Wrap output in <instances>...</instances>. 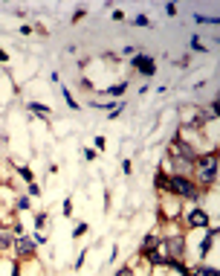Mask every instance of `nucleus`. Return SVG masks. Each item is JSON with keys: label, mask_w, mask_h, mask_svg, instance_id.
Instances as JSON below:
<instances>
[{"label": "nucleus", "mask_w": 220, "mask_h": 276, "mask_svg": "<svg viewBox=\"0 0 220 276\" xmlns=\"http://www.w3.org/2000/svg\"><path fill=\"white\" fill-rule=\"evenodd\" d=\"M125 87H128V85L122 82V85H113L110 90H107V93H110V96H122V90H125Z\"/></svg>", "instance_id": "11"}, {"label": "nucleus", "mask_w": 220, "mask_h": 276, "mask_svg": "<svg viewBox=\"0 0 220 276\" xmlns=\"http://www.w3.org/2000/svg\"><path fill=\"white\" fill-rule=\"evenodd\" d=\"M145 256H148V259H151L153 265H168V256H162V253H153V250H148Z\"/></svg>", "instance_id": "8"}, {"label": "nucleus", "mask_w": 220, "mask_h": 276, "mask_svg": "<svg viewBox=\"0 0 220 276\" xmlns=\"http://www.w3.org/2000/svg\"><path fill=\"white\" fill-rule=\"evenodd\" d=\"M168 189H174L177 195H183V198H194V186L188 183L183 174H177V177H171L168 180Z\"/></svg>", "instance_id": "2"}, {"label": "nucleus", "mask_w": 220, "mask_h": 276, "mask_svg": "<svg viewBox=\"0 0 220 276\" xmlns=\"http://www.w3.org/2000/svg\"><path fill=\"white\" fill-rule=\"evenodd\" d=\"M215 177H218V157H203L200 160V180L212 183Z\"/></svg>", "instance_id": "1"}, {"label": "nucleus", "mask_w": 220, "mask_h": 276, "mask_svg": "<svg viewBox=\"0 0 220 276\" xmlns=\"http://www.w3.org/2000/svg\"><path fill=\"white\" fill-rule=\"evenodd\" d=\"M197 20L200 23H218V17H206V15H197Z\"/></svg>", "instance_id": "12"}, {"label": "nucleus", "mask_w": 220, "mask_h": 276, "mask_svg": "<svg viewBox=\"0 0 220 276\" xmlns=\"http://www.w3.org/2000/svg\"><path fill=\"white\" fill-rule=\"evenodd\" d=\"M134 23H136V26H148V17H145V15H139V17L134 20Z\"/></svg>", "instance_id": "13"}, {"label": "nucleus", "mask_w": 220, "mask_h": 276, "mask_svg": "<svg viewBox=\"0 0 220 276\" xmlns=\"http://www.w3.org/2000/svg\"><path fill=\"white\" fill-rule=\"evenodd\" d=\"M116 276H131V271H128V268H125V271H119Z\"/></svg>", "instance_id": "14"}, {"label": "nucleus", "mask_w": 220, "mask_h": 276, "mask_svg": "<svg viewBox=\"0 0 220 276\" xmlns=\"http://www.w3.org/2000/svg\"><path fill=\"white\" fill-rule=\"evenodd\" d=\"M17 253H20V256H29V253H35V242H29L26 236H20V239H17Z\"/></svg>", "instance_id": "4"}, {"label": "nucleus", "mask_w": 220, "mask_h": 276, "mask_svg": "<svg viewBox=\"0 0 220 276\" xmlns=\"http://www.w3.org/2000/svg\"><path fill=\"white\" fill-rule=\"evenodd\" d=\"M134 64H136L139 70H142L145 76H153V70H156V67H153V61H151V58H145V55H139V58H136Z\"/></svg>", "instance_id": "5"}, {"label": "nucleus", "mask_w": 220, "mask_h": 276, "mask_svg": "<svg viewBox=\"0 0 220 276\" xmlns=\"http://www.w3.org/2000/svg\"><path fill=\"white\" fill-rule=\"evenodd\" d=\"M9 244H12V236H9L6 230H0V250H6Z\"/></svg>", "instance_id": "9"}, {"label": "nucleus", "mask_w": 220, "mask_h": 276, "mask_svg": "<svg viewBox=\"0 0 220 276\" xmlns=\"http://www.w3.org/2000/svg\"><path fill=\"white\" fill-rule=\"evenodd\" d=\"M183 247H186V242H183V239H168V242H165V250H168V259H180V256H183Z\"/></svg>", "instance_id": "3"}, {"label": "nucleus", "mask_w": 220, "mask_h": 276, "mask_svg": "<svg viewBox=\"0 0 220 276\" xmlns=\"http://www.w3.org/2000/svg\"><path fill=\"white\" fill-rule=\"evenodd\" d=\"M29 111H35V114H41V117H47V114H50V111H47L44 105H38V102H32V105H29Z\"/></svg>", "instance_id": "10"}, {"label": "nucleus", "mask_w": 220, "mask_h": 276, "mask_svg": "<svg viewBox=\"0 0 220 276\" xmlns=\"http://www.w3.org/2000/svg\"><path fill=\"white\" fill-rule=\"evenodd\" d=\"M186 274L188 276H218V268H191Z\"/></svg>", "instance_id": "7"}, {"label": "nucleus", "mask_w": 220, "mask_h": 276, "mask_svg": "<svg viewBox=\"0 0 220 276\" xmlns=\"http://www.w3.org/2000/svg\"><path fill=\"white\" fill-rule=\"evenodd\" d=\"M188 221H191V224H194V227H206V224H209V218H206V212H200V209H194V212L188 215Z\"/></svg>", "instance_id": "6"}]
</instances>
